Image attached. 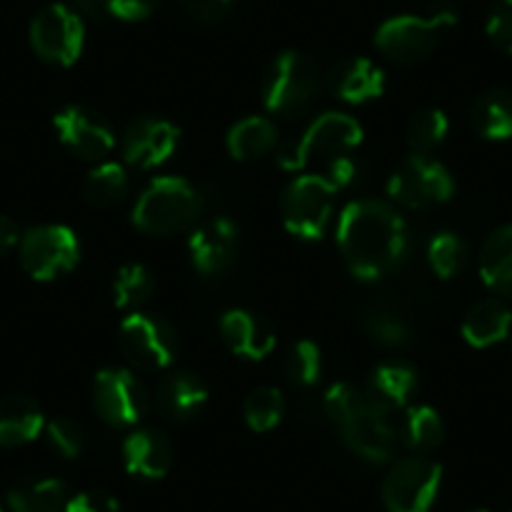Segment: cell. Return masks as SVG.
I'll list each match as a JSON object with an SVG mask.
<instances>
[{"label":"cell","mask_w":512,"mask_h":512,"mask_svg":"<svg viewBox=\"0 0 512 512\" xmlns=\"http://www.w3.org/2000/svg\"><path fill=\"white\" fill-rule=\"evenodd\" d=\"M284 417V397L277 387H256L244 400V422L251 432H272Z\"/></svg>","instance_id":"cell-34"},{"label":"cell","mask_w":512,"mask_h":512,"mask_svg":"<svg viewBox=\"0 0 512 512\" xmlns=\"http://www.w3.org/2000/svg\"><path fill=\"white\" fill-rule=\"evenodd\" d=\"M93 407L111 427H136L151 410V392L131 369L108 367L93 377Z\"/></svg>","instance_id":"cell-11"},{"label":"cell","mask_w":512,"mask_h":512,"mask_svg":"<svg viewBox=\"0 0 512 512\" xmlns=\"http://www.w3.org/2000/svg\"><path fill=\"white\" fill-rule=\"evenodd\" d=\"M0 512H3V507H0Z\"/></svg>","instance_id":"cell-46"},{"label":"cell","mask_w":512,"mask_h":512,"mask_svg":"<svg viewBox=\"0 0 512 512\" xmlns=\"http://www.w3.org/2000/svg\"><path fill=\"white\" fill-rule=\"evenodd\" d=\"M387 194L412 211L437 209L455 196V179L447 166L432 156L412 154L392 171Z\"/></svg>","instance_id":"cell-10"},{"label":"cell","mask_w":512,"mask_h":512,"mask_svg":"<svg viewBox=\"0 0 512 512\" xmlns=\"http://www.w3.org/2000/svg\"><path fill=\"white\" fill-rule=\"evenodd\" d=\"M154 289V277L144 264H123L113 277V304L123 312H141Z\"/></svg>","instance_id":"cell-31"},{"label":"cell","mask_w":512,"mask_h":512,"mask_svg":"<svg viewBox=\"0 0 512 512\" xmlns=\"http://www.w3.org/2000/svg\"><path fill=\"white\" fill-rule=\"evenodd\" d=\"M43 432H46L48 447L63 460H76L86 450V430L71 417H56V420L46 422Z\"/></svg>","instance_id":"cell-36"},{"label":"cell","mask_w":512,"mask_h":512,"mask_svg":"<svg viewBox=\"0 0 512 512\" xmlns=\"http://www.w3.org/2000/svg\"><path fill=\"white\" fill-rule=\"evenodd\" d=\"M339 186L327 174H302L284 189L282 224L292 236L304 241H319L334 214Z\"/></svg>","instance_id":"cell-6"},{"label":"cell","mask_w":512,"mask_h":512,"mask_svg":"<svg viewBox=\"0 0 512 512\" xmlns=\"http://www.w3.org/2000/svg\"><path fill=\"white\" fill-rule=\"evenodd\" d=\"M359 324H362L364 334L384 349H405L415 339L410 322L384 304H372V307L362 309Z\"/></svg>","instance_id":"cell-30"},{"label":"cell","mask_w":512,"mask_h":512,"mask_svg":"<svg viewBox=\"0 0 512 512\" xmlns=\"http://www.w3.org/2000/svg\"><path fill=\"white\" fill-rule=\"evenodd\" d=\"M397 437L415 455H430L445 440V422H442L440 412L432 410L430 405L407 407L405 417L397 427Z\"/></svg>","instance_id":"cell-28"},{"label":"cell","mask_w":512,"mask_h":512,"mask_svg":"<svg viewBox=\"0 0 512 512\" xmlns=\"http://www.w3.org/2000/svg\"><path fill=\"white\" fill-rule=\"evenodd\" d=\"M470 262V246L455 231H440L427 244V264L440 279H452Z\"/></svg>","instance_id":"cell-32"},{"label":"cell","mask_w":512,"mask_h":512,"mask_svg":"<svg viewBox=\"0 0 512 512\" xmlns=\"http://www.w3.org/2000/svg\"><path fill=\"white\" fill-rule=\"evenodd\" d=\"M66 512H121V502L106 490H86L71 497Z\"/></svg>","instance_id":"cell-40"},{"label":"cell","mask_w":512,"mask_h":512,"mask_svg":"<svg viewBox=\"0 0 512 512\" xmlns=\"http://www.w3.org/2000/svg\"><path fill=\"white\" fill-rule=\"evenodd\" d=\"M367 407V400H364L362 390L352 387L347 382H339L334 387H329L327 395H324V415L332 422L334 427H342L344 422L352 420L357 412H362Z\"/></svg>","instance_id":"cell-37"},{"label":"cell","mask_w":512,"mask_h":512,"mask_svg":"<svg viewBox=\"0 0 512 512\" xmlns=\"http://www.w3.org/2000/svg\"><path fill=\"white\" fill-rule=\"evenodd\" d=\"M46 427L41 405L28 395L0 397V447H23Z\"/></svg>","instance_id":"cell-22"},{"label":"cell","mask_w":512,"mask_h":512,"mask_svg":"<svg viewBox=\"0 0 512 512\" xmlns=\"http://www.w3.org/2000/svg\"><path fill=\"white\" fill-rule=\"evenodd\" d=\"M28 38L41 61L51 66H71L81 58L86 43V26L83 18L71 6L53 3L41 8L28 28Z\"/></svg>","instance_id":"cell-12"},{"label":"cell","mask_w":512,"mask_h":512,"mask_svg":"<svg viewBox=\"0 0 512 512\" xmlns=\"http://www.w3.org/2000/svg\"><path fill=\"white\" fill-rule=\"evenodd\" d=\"M339 435H342L344 447L367 465L390 462L395 457L397 440H400L390 417L374 410L369 402L362 412H357L352 420L339 427Z\"/></svg>","instance_id":"cell-16"},{"label":"cell","mask_w":512,"mask_h":512,"mask_svg":"<svg viewBox=\"0 0 512 512\" xmlns=\"http://www.w3.org/2000/svg\"><path fill=\"white\" fill-rule=\"evenodd\" d=\"M387 76L374 61L352 56L339 61L327 73V88L344 103H367L384 93Z\"/></svg>","instance_id":"cell-21"},{"label":"cell","mask_w":512,"mask_h":512,"mask_svg":"<svg viewBox=\"0 0 512 512\" xmlns=\"http://www.w3.org/2000/svg\"><path fill=\"white\" fill-rule=\"evenodd\" d=\"M204 209L199 186L184 176L154 179L136 199L131 221L146 236H171L194 229Z\"/></svg>","instance_id":"cell-2"},{"label":"cell","mask_w":512,"mask_h":512,"mask_svg":"<svg viewBox=\"0 0 512 512\" xmlns=\"http://www.w3.org/2000/svg\"><path fill=\"white\" fill-rule=\"evenodd\" d=\"M164 0H108V13L121 21H144Z\"/></svg>","instance_id":"cell-41"},{"label":"cell","mask_w":512,"mask_h":512,"mask_svg":"<svg viewBox=\"0 0 512 512\" xmlns=\"http://www.w3.org/2000/svg\"><path fill=\"white\" fill-rule=\"evenodd\" d=\"M184 11L204 26H216L234 11L236 0H181Z\"/></svg>","instance_id":"cell-39"},{"label":"cell","mask_w":512,"mask_h":512,"mask_svg":"<svg viewBox=\"0 0 512 512\" xmlns=\"http://www.w3.org/2000/svg\"><path fill=\"white\" fill-rule=\"evenodd\" d=\"M121 460L128 475L141 480H161L174 465V447L161 430L141 427L123 440Z\"/></svg>","instance_id":"cell-20"},{"label":"cell","mask_w":512,"mask_h":512,"mask_svg":"<svg viewBox=\"0 0 512 512\" xmlns=\"http://www.w3.org/2000/svg\"><path fill=\"white\" fill-rule=\"evenodd\" d=\"M21 226L16 224V219H11V216L0 214V256L11 254L13 249H18V244H21Z\"/></svg>","instance_id":"cell-42"},{"label":"cell","mask_w":512,"mask_h":512,"mask_svg":"<svg viewBox=\"0 0 512 512\" xmlns=\"http://www.w3.org/2000/svg\"><path fill=\"white\" fill-rule=\"evenodd\" d=\"M480 277L500 297H512V224L487 236L480 249Z\"/></svg>","instance_id":"cell-25"},{"label":"cell","mask_w":512,"mask_h":512,"mask_svg":"<svg viewBox=\"0 0 512 512\" xmlns=\"http://www.w3.org/2000/svg\"><path fill=\"white\" fill-rule=\"evenodd\" d=\"M118 349L141 372H164L179 354L176 329L159 314L131 312L118 327Z\"/></svg>","instance_id":"cell-7"},{"label":"cell","mask_w":512,"mask_h":512,"mask_svg":"<svg viewBox=\"0 0 512 512\" xmlns=\"http://www.w3.org/2000/svg\"><path fill=\"white\" fill-rule=\"evenodd\" d=\"M279 144L277 123L267 116H246L226 134V151L234 161H259Z\"/></svg>","instance_id":"cell-24"},{"label":"cell","mask_w":512,"mask_h":512,"mask_svg":"<svg viewBox=\"0 0 512 512\" xmlns=\"http://www.w3.org/2000/svg\"><path fill=\"white\" fill-rule=\"evenodd\" d=\"M181 131L161 116H141L131 121L123 131L121 154L128 166L151 171L166 164L179 149Z\"/></svg>","instance_id":"cell-14"},{"label":"cell","mask_w":512,"mask_h":512,"mask_svg":"<svg viewBox=\"0 0 512 512\" xmlns=\"http://www.w3.org/2000/svg\"><path fill=\"white\" fill-rule=\"evenodd\" d=\"M128 189H131L128 171L116 161H103V164L93 166L83 181V196L93 209H113V206L123 204Z\"/></svg>","instance_id":"cell-29"},{"label":"cell","mask_w":512,"mask_h":512,"mask_svg":"<svg viewBox=\"0 0 512 512\" xmlns=\"http://www.w3.org/2000/svg\"><path fill=\"white\" fill-rule=\"evenodd\" d=\"M284 374L297 387H312L322 377V349L312 339H299L284 357Z\"/></svg>","instance_id":"cell-35"},{"label":"cell","mask_w":512,"mask_h":512,"mask_svg":"<svg viewBox=\"0 0 512 512\" xmlns=\"http://www.w3.org/2000/svg\"><path fill=\"white\" fill-rule=\"evenodd\" d=\"M487 38L492 46L512 56V0H497L487 16Z\"/></svg>","instance_id":"cell-38"},{"label":"cell","mask_w":512,"mask_h":512,"mask_svg":"<svg viewBox=\"0 0 512 512\" xmlns=\"http://www.w3.org/2000/svg\"><path fill=\"white\" fill-rule=\"evenodd\" d=\"M472 128L487 141L512 139V91L490 88L480 93L470 111Z\"/></svg>","instance_id":"cell-26"},{"label":"cell","mask_w":512,"mask_h":512,"mask_svg":"<svg viewBox=\"0 0 512 512\" xmlns=\"http://www.w3.org/2000/svg\"><path fill=\"white\" fill-rule=\"evenodd\" d=\"M58 141L81 161H101L116 146L111 123L86 106H66L53 116Z\"/></svg>","instance_id":"cell-13"},{"label":"cell","mask_w":512,"mask_h":512,"mask_svg":"<svg viewBox=\"0 0 512 512\" xmlns=\"http://www.w3.org/2000/svg\"><path fill=\"white\" fill-rule=\"evenodd\" d=\"M71 495L56 477L23 480L8 490V507L13 512H66Z\"/></svg>","instance_id":"cell-27"},{"label":"cell","mask_w":512,"mask_h":512,"mask_svg":"<svg viewBox=\"0 0 512 512\" xmlns=\"http://www.w3.org/2000/svg\"><path fill=\"white\" fill-rule=\"evenodd\" d=\"M209 402V387L204 379L189 369H171L156 384L151 405L164 420L174 425H189L204 412Z\"/></svg>","instance_id":"cell-17"},{"label":"cell","mask_w":512,"mask_h":512,"mask_svg":"<svg viewBox=\"0 0 512 512\" xmlns=\"http://www.w3.org/2000/svg\"><path fill=\"white\" fill-rule=\"evenodd\" d=\"M322 91V71L302 51H282L262 81V103L269 113L282 118H299L312 108Z\"/></svg>","instance_id":"cell-5"},{"label":"cell","mask_w":512,"mask_h":512,"mask_svg":"<svg viewBox=\"0 0 512 512\" xmlns=\"http://www.w3.org/2000/svg\"><path fill=\"white\" fill-rule=\"evenodd\" d=\"M239 254V226L226 216L199 221L189 234V259L204 277L224 274Z\"/></svg>","instance_id":"cell-15"},{"label":"cell","mask_w":512,"mask_h":512,"mask_svg":"<svg viewBox=\"0 0 512 512\" xmlns=\"http://www.w3.org/2000/svg\"><path fill=\"white\" fill-rule=\"evenodd\" d=\"M447 131H450V121L445 113L440 108H425V111H417L407 123V146L412 149V154L430 156L432 151L445 144Z\"/></svg>","instance_id":"cell-33"},{"label":"cell","mask_w":512,"mask_h":512,"mask_svg":"<svg viewBox=\"0 0 512 512\" xmlns=\"http://www.w3.org/2000/svg\"><path fill=\"white\" fill-rule=\"evenodd\" d=\"M417 390H420V377H417L415 367L392 359V362H382L369 369L362 395L374 410L390 417L405 410L412 397L417 395Z\"/></svg>","instance_id":"cell-19"},{"label":"cell","mask_w":512,"mask_h":512,"mask_svg":"<svg viewBox=\"0 0 512 512\" xmlns=\"http://www.w3.org/2000/svg\"><path fill=\"white\" fill-rule=\"evenodd\" d=\"M477 512H487V510H477Z\"/></svg>","instance_id":"cell-44"},{"label":"cell","mask_w":512,"mask_h":512,"mask_svg":"<svg viewBox=\"0 0 512 512\" xmlns=\"http://www.w3.org/2000/svg\"><path fill=\"white\" fill-rule=\"evenodd\" d=\"M457 23V11L440 3L427 16H395L384 21L374 33V46L387 61L397 66H417L427 61L440 46L442 36Z\"/></svg>","instance_id":"cell-3"},{"label":"cell","mask_w":512,"mask_h":512,"mask_svg":"<svg viewBox=\"0 0 512 512\" xmlns=\"http://www.w3.org/2000/svg\"><path fill=\"white\" fill-rule=\"evenodd\" d=\"M512 312L502 299H480L462 317V337L477 349L492 347L510 337Z\"/></svg>","instance_id":"cell-23"},{"label":"cell","mask_w":512,"mask_h":512,"mask_svg":"<svg viewBox=\"0 0 512 512\" xmlns=\"http://www.w3.org/2000/svg\"><path fill=\"white\" fill-rule=\"evenodd\" d=\"M71 8L81 18H103L108 13V0H71Z\"/></svg>","instance_id":"cell-43"},{"label":"cell","mask_w":512,"mask_h":512,"mask_svg":"<svg viewBox=\"0 0 512 512\" xmlns=\"http://www.w3.org/2000/svg\"><path fill=\"white\" fill-rule=\"evenodd\" d=\"M442 467L427 455H410L392 462L379 497L387 512H430L440 495Z\"/></svg>","instance_id":"cell-8"},{"label":"cell","mask_w":512,"mask_h":512,"mask_svg":"<svg viewBox=\"0 0 512 512\" xmlns=\"http://www.w3.org/2000/svg\"><path fill=\"white\" fill-rule=\"evenodd\" d=\"M510 339H512V329H510Z\"/></svg>","instance_id":"cell-45"},{"label":"cell","mask_w":512,"mask_h":512,"mask_svg":"<svg viewBox=\"0 0 512 512\" xmlns=\"http://www.w3.org/2000/svg\"><path fill=\"white\" fill-rule=\"evenodd\" d=\"M362 139L364 131L357 118H352L349 113L329 111L314 118L299 139L279 146L277 161L284 171L297 174L314 159H322L327 164L347 159V156H352V151L359 149Z\"/></svg>","instance_id":"cell-4"},{"label":"cell","mask_w":512,"mask_h":512,"mask_svg":"<svg viewBox=\"0 0 512 512\" xmlns=\"http://www.w3.org/2000/svg\"><path fill=\"white\" fill-rule=\"evenodd\" d=\"M221 342L234 357L246 362H262L277 347V332L272 322L251 309H229L219 322Z\"/></svg>","instance_id":"cell-18"},{"label":"cell","mask_w":512,"mask_h":512,"mask_svg":"<svg viewBox=\"0 0 512 512\" xmlns=\"http://www.w3.org/2000/svg\"><path fill=\"white\" fill-rule=\"evenodd\" d=\"M23 269L36 282H53L73 272L81 262V241L63 224H41L23 231L18 244Z\"/></svg>","instance_id":"cell-9"},{"label":"cell","mask_w":512,"mask_h":512,"mask_svg":"<svg viewBox=\"0 0 512 512\" xmlns=\"http://www.w3.org/2000/svg\"><path fill=\"white\" fill-rule=\"evenodd\" d=\"M510 512H512V510H510Z\"/></svg>","instance_id":"cell-47"},{"label":"cell","mask_w":512,"mask_h":512,"mask_svg":"<svg viewBox=\"0 0 512 512\" xmlns=\"http://www.w3.org/2000/svg\"><path fill=\"white\" fill-rule=\"evenodd\" d=\"M337 246L352 277L379 282L397 272L407 259L410 231L395 206L357 199L339 214Z\"/></svg>","instance_id":"cell-1"}]
</instances>
